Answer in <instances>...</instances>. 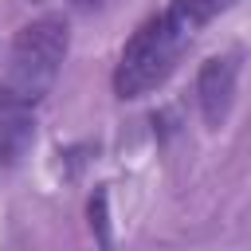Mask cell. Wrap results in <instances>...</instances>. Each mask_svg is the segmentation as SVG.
Segmentation results:
<instances>
[{"instance_id": "1", "label": "cell", "mask_w": 251, "mask_h": 251, "mask_svg": "<svg viewBox=\"0 0 251 251\" xmlns=\"http://www.w3.org/2000/svg\"><path fill=\"white\" fill-rule=\"evenodd\" d=\"M188 39L192 35L184 27H176V20L169 12L149 16L129 35V43L122 47V59L114 67V94L118 98H141L153 86H161L173 75V67L180 59V51L188 47Z\"/></svg>"}, {"instance_id": "2", "label": "cell", "mask_w": 251, "mask_h": 251, "mask_svg": "<svg viewBox=\"0 0 251 251\" xmlns=\"http://www.w3.org/2000/svg\"><path fill=\"white\" fill-rule=\"evenodd\" d=\"M67 20L63 16H39L31 24H24L12 39V67H8V86L35 106L59 78V67L67 59Z\"/></svg>"}, {"instance_id": "3", "label": "cell", "mask_w": 251, "mask_h": 251, "mask_svg": "<svg viewBox=\"0 0 251 251\" xmlns=\"http://www.w3.org/2000/svg\"><path fill=\"white\" fill-rule=\"evenodd\" d=\"M235 78H239V51L204 59V67H200V75H196V94H200L204 126L220 129V126L227 122L231 102H235Z\"/></svg>"}, {"instance_id": "4", "label": "cell", "mask_w": 251, "mask_h": 251, "mask_svg": "<svg viewBox=\"0 0 251 251\" xmlns=\"http://www.w3.org/2000/svg\"><path fill=\"white\" fill-rule=\"evenodd\" d=\"M35 141V118H31V106L12 90V86H0V161L4 165H16Z\"/></svg>"}, {"instance_id": "5", "label": "cell", "mask_w": 251, "mask_h": 251, "mask_svg": "<svg viewBox=\"0 0 251 251\" xmlns=\"http://www.w3.org/2000/svg\"><path fill=\"white\" fill-rule=\"evenodd\" d=\"M231 4H235V0H173L165 12L176 20V27H184V31L192 35V31H200L208 20H216L220 12H227Z\"/></svg>"}, {"instance_id": "6", "label": "cell", "mask_w": 251, "mask_h": 251, "mask_svg": "<svg viewBox=\"0 0 251 251\" xmlns=\"http://www.w3.org/2000/svg\"><path fill=\"white\" fill-rule=\"evenodd\" d=\"M90 227H94L98 243L110 251V231H106V188H98V192L90 196Z\"/></svg>"}, {"instance_id": "7", "label": "cell", "mask_w": 251, "mask_h": 251, "mask_svg": "<svg viewBox=\"0 0 251 251\" xmlns=\"http://www.w3.org/2000/svg\"><path fill=\"white\" fill-rule=\"evenodd\" d=\"M75 4H82V8H98V4H106V0H75Z\"/></svg>"}]
</instances>
